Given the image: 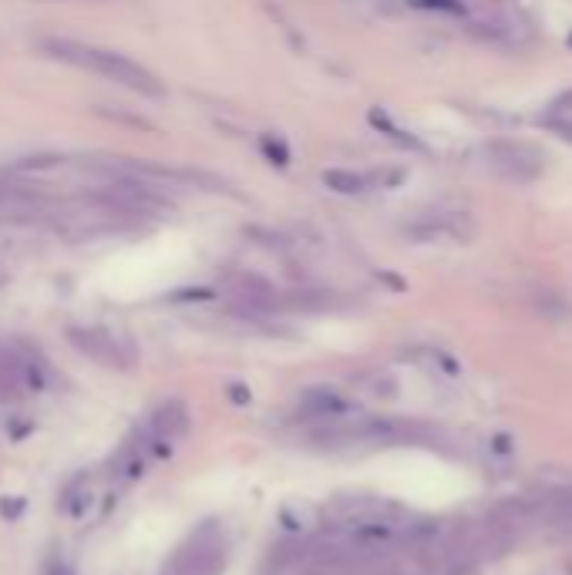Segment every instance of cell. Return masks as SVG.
I'll list each match as a JSON object with an SVG mask.
<instances>
[{
    "mask_svg": "<svg viewBox=\"0 0 572 575\" xmlns=\"http://www.w3.org/2000/svg\"><path fill=\"white\" fill-rule=\"evenodd\" d=\"M263 155L273 165H280V169L290 165V148H286L283 138H276V135H263Z\"/></svg>",
    "mask_w": 572,
    "mask_h": 575,
    "instance_id": "obj_8",
    "label": "cell"
},
{
    "mask_svg": "<svg viewBox=\"0 0 572 575\" xmlns=\"http://www.w3.org/2000/svg\"><path fill=\"white\" fill-rule=\"evenodd\" d=\"M0 512H4V518H14V515L24 512V502H21V498H17V502H14V498H4V502H0Z\"/></svg>",
    "mask_w": 572,
    "mask_h": 575,
    "instance_id": "obj_10",
    "label": "cell"
},
{
    "mask_svg": "<svg viewBox=\"0 0 572 575\" xmlns=\"http://www.w3.org/2000/svg\"><path fill=\"white\" fill-rule=\"evenodd\" d=\"M492 165L515 182H529L542 172V155L529 145H492Z\"/></svg>",
    "mask_w": 572,
    "mask_h": 575,
    "instance_id": "obj_4",
    "label": "cell"
},
{
    "mask_svg": "<svg viewBox=\"0 0 572 575\" xmlns=\"http://www.w3.org/2000/svg\"><path fill=\"white\" fill-rule=\"evenodd\" d=\"M414 7H435V11H461L458 0H411Z\"/></svg>",
    "mask_w": 572,
    "mask_h": 575,
    "instance_id": "obj_9",
    "label": "cell"
},
{
    "mask_svg": "<svg viewBox=\"0 0 572 575\" xmlns=\"http://www.w3.org/2000/svg\"><path fill=\"white\" fill-rule=\"evenodd\" d=\"M44 51L58 61L78 64V68H85L91 74H101V78L115 81V85L132 88V91H138V95H152V98L162 95L159 78H155L152 71H145L142 64H135L132 58H125V54L91 48V44H81V41H61V37L44 41Z\"/></svg>",
    "mask_w": 572,
    "mask_h": 575,
    "instance_id": "obj_1",
    "label": "cell"
},
{
    "mask_svg": "<svg viewBox=\"0 0 572 575\" xmlns=\"http://www.w3.org/2000/svg\"><path fill=\"white\" fill-rule=\"evenodd\" d=\"M189 428V414L186 407H182L179 401H169L162 404L159 411L152 414V424H149V448H155L159 454H169L172 441L182 438Z\"/></svg>",
    "mask_w": 572,
    "mask_h": 575,
    "instance_id": "obj_5",
    "label": "cell"
},
{
    "mask_svg": "<svg viewBox=\"0 0 572 575\" xmlns=\"http://www.w3.org/2000/svg\"><path fill=\"white\" fill-rule=\"evenodd\" d=\"M229 397H233L236 404H246L249 401V391H246V387H229Z\"/></svg>",
    "mask_w": 572,
    "mask_h": 575,
    "instance_id": "obj_11",
    "label": "cell"
},
{
    "mask_svg": "<svg viewBox=\"0 0 572 575\" xmlns=\"http://www.w3.org/2000/svg\"><path fill=\"white\" fill-rule=\"evenodd\" d=\"M223 559H226V549L223 542H219V535L212 532V528H202V532L192 535V539L172 555L165 575H216L223 569Z\"/></svg>",
    "mask_w": 572,
    "mask_h": 575,
    "instance_id": "obj_2",
    "label": "cell"
},
{
    "mask_svg": "<svg viewBox=\"0 0 572 575\" xmlns=\"http://www.w3.org/2000/svg\"><path fill=\"white\" fill-rule=\"evenodd\" d=\"M300 414L307 421H340V417H350V401L344 394L330 391V387H313L300 397Z\"/></svg>",
    "mask_w": 572,
    "mask_h": 575,
    "instance_id": "obj_6",
    "label": "cell"
},
{
    "mask_svg": "<svg viewBox=\"0 0 572 575\" xmlns=\"http://www.w3.org/2000/svg\"><path fill=\"white\" fill-rule=\"evenodd\" d=\"M68 340L75 343V347L81 350V354H88L91 360H98V364H108V367H132V347L128 343H122L115 337V333L108 330H95V327H75L68 330Z\"/></svg>",
    "mask_w": 572,
    "mask_h": 575,
    "instance_id": "obj_3",
    "label": "cell"
},
{
    "mask_svg": "<svg viewBox=\"0 0 572 575\" xmlns=\"http://www.w3.org/2000/svg\"><path fill=\"white\" fill-rule=\"evenodd\" d=\"M324 185H327V189L340 192V196H357V192L367 189V179H364V175L344 172V169H330V172H324Z\"/></svg>",
    "mask_w": 572,
    "mask_h": 575,
    "instance_id": "obj_7",
    "label": "cell"
},
{
    "mask_svg": "<svg viewBox=\"0 0 572 575\" xmlns=\"http://www.w3.org/2000/svg\"><path fill=\"white\" fill-rule=\"evenodd\" d=\"M569 575H572V562H569Z\"/></svg>",
    "mask_w": 572,
    "mask_h": 575,
    "instance_id": "obj_12",
    "label": "cell"
}]
</instances>
